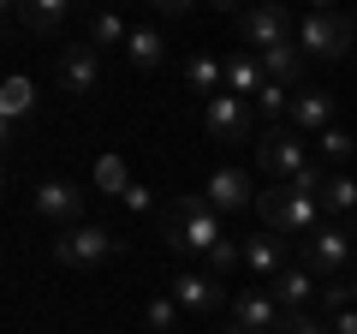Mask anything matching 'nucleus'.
Returning a JSON list of instances; mask_svg holds the SVG:
<instances>
[{"instance_id": "obj_5", "label": "nucleus", "mask_w": 357, "mask_h": 334, "mask_svg": "<svg viewBox=\"0 0 357 334\" xmlns=\"http://www.w3.org/2000/svg\"><path fill=\"white\" fill-rule=\"evenodd\" d=\"M114 251H119V239L107 227H96V221H77V227L54 233V263L60 269H102Z\"/></svg>"}, {"instance_id": "obj_11", "label": "nucleus", "mask_w": 357, "mask_h": 334, "mask_svg": "<svg viewBox=\"0 0 357 334\" xmlns=\"http://www.w3.org/2000/svg\"><path fill=\"white\" fill-rule=\"evenodd\" d=\"M30 203H36V215L54 221V227H77V215H84V185H72V180H42L36 191H30Z\"/></svg>"}, {"instance_id": "obj_21", "label": "nucleus", "mask_w": 357, "mask_h": 334, "mask_svg": "<svg viewBox=\"0 0 357 334\" xmlns=\"http://www.w3.org/2000/svg\"><path fill=\"white\" fill-rule=\"evenodd\" d=\"M304 60H310V54L298 48V42H286V48L262 54V72H268V84H286V90H298V84H304Z\"/></svg>"}, {"instance_id": "obj_1", "label": "nucleus", "mask_w": 357, "mask_h": 334, "mask_svg": "<svg viewBox=\"0 0 357 334\" xmlns=\"http://www.w3.org/2000/svg\"><path fill=\"white\" fill-rule=\"evenodd\" d=\"M161 239L167 251H215V245H227V227H220V209L208 203V197H178V203L161 209Z\"/></svg>"}, {"instance_id": "obj_24", "label": "nucleus", "mask_w": 357, "mask_h": 334, "mask_svg": "<svg viewBox=\"0 0 357 334\" xmlns=\"http://www.w3.org/2000/svg\"><path fill=\"white\" fill-rule=\"evenodd\" d=\"M316 203L328 209V215H351V209H357V180H351V173H328L321 191H316Z\"/></svg>"}, {"instance_id": "obj_33", "label": "nucleus", "mask_w": 357, "mask_h": 334, "mask_svg": "<svg viewBox=\"0 0 357 334\" xmlns=\"http://www.w3.org/2000/svg\"><path fill=\"white\" fill-rule=\"evenodd\" d=\"M149 203H155L149 185H131V191H126V209H149Z\"/></svg>"}, {"instance_id": "obj_13", "label": "nucleus", "mask_w": 357, "mask_h": 334, "mask_svg": "<svg viewBox=\"0 0 357 334\" xmlns=\"http://www.w3.org/2000/svg\"><path fill=\"white\" fill-rule=\"evenodd\" d=\"M244 269L256 275V281H280L286 269H292V263H286V239H274V233H250V239H244Z\"/></svg>"}, {"instance_id": "obj_14", "label": "nucleus", "mask_w": 357, "mask_h": 334, "mask_svg": "<svg viewBox=\"0 0 357 334\" xmlns=\"http://www.w3.org/2000/svg\"><path fill=\"white\" fill-rule=\"evenodd\" d=\"M286 310L274 293H238L232 298V328H268V334H280Z\"/></svg>"}, {"instance_id": "obj_35", "label": "nucleus", "mask_w": 357, "mask_h": 334, "mask_svg": "<svg viewBox=\"0 0 357 334\" xmlns=\"http://www.w3.org/2000/svg\"><path fill=\"white\" fill-rule=\"evenodd\" d=\"M232 334H268V328H232Z\"/></svg>"}, {"instance_id": "obj_34", "label": "nucleus", "mask_w": 357, "mask_h": 334, "mask_svg": "<svg viewBox=\"0 0 357 334\" xmlns=\"http://www.w3.org/2000/svg\"><path fill=\"white\" fill-rule=\"evenodd\" d=\"M351 310H357V275H351Z\"/></svg>"}, {"instance_id": "obj_3", "label": "nucleus", "mask_w": 357, "mask_h": 334, "mask_svg": "<svg viewBox=\"0 0 357 334\" xmlns=\"http://www.w3.org/2000/svg\"><path fill=\"white\" fill-rule=\"evenodd\" d=\"M256 167H262L274 185H292L298 173L310 167V150H304V131L286 119V126H268L262 143H256Z\"/></svg>"}, {"instance_id": "obj_20", "label": "nucleus", "mask_w": 357, "mask_h": 334, "mask_svg": "<svg viewBox=\"0 0 357 334\" xmlns=\"http://www.w3.org/2000/svg\"><path fill=\"white\" fill-rule=\"evenodd\" d=\"M316 275L304 269V263H292V269L280 275V281H274V298H280V310H304V305H316Z\"/></svg>"}, {"instance_id": "obj_30", "label": "nucleus", "mask_w": 357, "mask_h": 334, "mask_svg": "<svg viewBox=\"0 0 357 334\" xmlns=\"http://www.w3.org/2000/svg\"><path fill=\"white\" fill-rule=\"evenodd\" d=\"M238 263H244V245H215V251H208V275H220V281H227V275L232 269H238Z\"/></svg>"}, {"instance_id": "obj_26", "label": "nucleus", "mask_w": 357, "mask_h": 334, "mask_svg": "<svg viewBox=\"0 0 357 334\" xmlns=\"http://www.w3.org/2000/svg\"><path fill=\"white\" fill-rule=\"evenodd\" d=\"M178 328V298H149V310H143V334H173Z\"/></svg>"}, {"instance_id": "obj_12", "label": "nucleus", "mask_w": 357, "mask_h": 334, "mask_svg": "<svg viewBox=\"0 0 357 334\" xmlns=\"http://www.w3.org/2000/svg\"><path fill=\"white\" fill-rule=\"evenodd\" d=\"M203 197L215 209H227V215H238V209H256V185H250V173H244V167H215V173H208L203 180Z\"/></svg>"}, {"instance_id": "obj_36", "label": "nucleus", "mask_w": 357, "mask_h": 334, "mask_svg": "<svg viewBox=\"0 0 357 334\" xmlns=\"http://www.w3.org/2000/svg\"><path fill=\"white\" fill-rule=\"evenodd\" d=\"M351 30H357V13H351Z\"/></svg>"}, {"instance_id": "obj_23", "label": "nucleus", "mask_w": 357, "mask_h": 334, "mask_svg": "<svg viewBox=\"0 0 357 334\" xmlns=\"http://www.w3.org/2000/svg\"><path fill=\"white\" fill-rule=\"evenodd\" d=\"M30 108H36V84L30 78H6L0 84V114H6V126H24Z\"/></svg>"}, {"instance_id": "obj_9", "label": "nucleus", "mask_w": 357, "mask_h": 334, "mask_svg": "<svg viewBox=\"0 0 357 334\" xmlns=\"http://www.w3.org/2000/svg\"><path fill=\"white\" fill-rule=\"evenodd\" d=\"M173 298H178L185 317H215V310H227V281L220 275H203V269H178Z\"/></svg>"}, {"instance_id": "obj_27", "label": "nucleus", "mask_w": 357, "mask_h": 334, "mask_svg": "<svg viewBox=\"0 0 357 334\" xmlns=\"http://www.w3.org/2000/svg\"><path fill=\"white\" fill-rule=\"evenodd\" d=\"M321 161H328V167H340V161H357V138H351L345 126L321 131Z\"/></svg>"}, {"instance_id": "obj_4", "label": "nucleus", "mask_w": 357, "mask_h": 334, "mask_svg": "<svg viewBox=\"0 0 357 334\" xmlns=\"http://www.w3.org/2000/svg\"><path fill=\"white\" fill-rule=\"evenodd\" d=\"M351 18L333 13V6H316V13L298 18V48L310 54V60H345L351 54Z\"/></svg>"}, {"instance_id": "obj_2", "label": "nucleus", "mask_w": 357, "mask_h": 334, "mask_svg": "<svg viewBox=\"0 0 357 334\" xmlns=\"http://www.w3.org/2000/svg\"><path fill=\"white\" fill-rule=\"evenodd\" d=\"M256 215H262V233H274V239H310L321 227V203L292 185H268L256 197Z\"/></svg>"}, {"instance_id": "obj_28", "label": "nucleus", "mask_w": 357, "mask_h": 334, "mask_svg": "<svg viewBox=\"0 0 357 334\" xmlns=\"http://www.w3.org/2000/svg\"><path fill=\"white\" fill-rule=\"evenodd\" d=\"M316 305H321V317H340V310H351V275H345V281H321Z\"/></svg>"}, {"instance_id": "obj_7", "label": "nucleus", "mask_w": 357, "mask_h": 334, "mask_svg": "<svg viewBox=\"0 0 357 334\" xmlns=\"http://www.w3.org/2000/svg\"><path fill=\"white\" fill-rule=\"evenodd\" d=\"M238 36L250 42V54H274V48H286V42H298V18L286 13L280 0H268V6L238 13Z\"/></svg>"}, {"instance_id": "obj_18", "label": "nucleus", "mask_w": 357, "mask_h": 334, "mask_svg": "<svg viewBox=\"0 0 357 334\" xmlns=\"http://www.w3.org/2000/svg\"><path fill=\"white\" fill-rule=\"evenodd\" d=\"M292 126L298 131H333V96L328 90H298L292 96Z\"/></svg>"}, {"instance_id": "obj_32", "label": "nucleus", "mask_w": 357, "mask_h": 334, "mask_svg": "<svg viewBox=\"0 0 357 334\" xmlns=\"http://www.w3.org/2000/svg\"><path fill=\"white\" fill-rule=\"evenodd\" d=\"M155 13H161V18H185V13H191V0H155Z\"/></svg>"}, {"instance_id": "obj_16", "label": "nucleus", "mask_w": 357, "mask_h": 334, "mask_svg": "<svg viewBox=\"0 0 357 334\" xmlns=\"http://www.w3.org/2000/svg\"><path fill=\"white\" fill-rule=\"evenodd\" d=\"M185 90L203 96V102L227 96V60H215V54H191V60H185Z\"/></svg>"}, {"instance_id": "obj_15", "label": "nucleus", "mask_w": 357, "mask_h": 334, "mask_svg": "<svg viewBox=\"0 0 357 334\" xmlns=\"http://www.w3.org/2000/svg\"><path fill=\"white\" fill-rule=\"evenodd\" d=\"M13 24L30 30V36H60V30H66V6H60V0H18Z\"/></svg>"}, {"instance_id": "obj_31", "label": "nucleus", "mask_w": 357, "mask_h": 334, "mask_svg": "<svg viewBox=\"0 0 357 334\" xmlns=\"http://www.w3.org/2000/svg\"><path fill=\"white\" fill-rule=\"evenodd\" d=\"M333 334H357V310H340V317H328Z\"/></svg>"}, {"instance_id": "obj_22", "label": "nucleus", "mask_w": 357, "mask_h": 334, "mask_svg": "<svg viewBox=\"0 0 357 334\" xmlns=\"http://www.w3.org/2000/svg\"><path fill=\"white\" fill-rule=\"evenodd\" d=\"M89 48H96V54H107V48H119V54H126V42H131V24H126V18H119V13H89Z\"/></svg>"}, {"instance_id": "obj_17", "label": "nucleus", "mask_w": 357, "mask_h": 334, "mask_svg": "<svg viewBox=\"0 0 357 334\" xmlns=\"http://www.w3.org/2000/svg\"><path fill=\"white\" fill-rule=\"evenodd\" d=\"M262 90H268L262 54H232V60H227V96H238V102H256Z\"/></svg>"}, {"instance_id": "obj_6", "label": "nucleus", "mask_w": 357, "mask_h": 334, "mask_svg": "<svg viewBox=\"0 0 357 334\" xmlns=\"http://www.w3.org/2000/svg\"><path fill=\"white\" fill-rule=\"evenodd\" d=\"M351 257H357V239L340 227V221H321V227L304 239V269L321 275V281H345Z\"/></svg>"}, {"instance_id": "obj_25", "label": "nucleus", "mask_w": 357, "mask_h": 334, "mask_svg": "<svg viewBox=\"0 0 357 334\" xmlns=\"http://www.w3.org/2000/svg\"><path fill=\"white\" fill-rule=\"evenodd\" d=\"M131 167L119 161V155H102V161H96V191L102 197H114V203H126V191H131Z\"/></svg>"}, {"instance_id": "obj_29", "label": "nucleus", "mask_w": 357, "mask_h": 334, "mask_svg": "<svg viewBox=\"0 0 357 334\" xmlns=\"http://www.w3.org/2000/svg\"><path fill=\"white\" fill-rule=\"evenodd\" d=\"M280 334H333V328H328V317H321V310H286Z\"/></svg>"}, {"instance_id": "obj_19", "label": "nucleus", "mask_w": 357, "mask_h": 334, "mask_svg": "<svg viewBox=\"0 0 357 334\" xmlns=\"http://www.w3.org/2000/svg\"><path fill=\"white\" fill-rule=\"evenodd\" d=\"M126 60L137 66V72H155V66L167 60V36H161V24H131V42H126Z\"/></svg>"}, {"instance_id": "obj_10", "label": "nucleus", "mask_w": 357, "mask_h": 334, "mask_svg": "<svg viewBox=\"0 0 357 334\" xmlns=\"http://www.w3.org/2000/svg\"><path fill=\"white\" fill-rule=\"evenodd\" d=\"M250 102H238V96H215V102H203V131L215 143H250Z\"/></svg>"}, {"instance_id": "obj_8", "label": "nucleus", "mask_w": 357, "mask_h": 334, "mask_svg": "<svg viewBox=\"0 0 357 334\" xmlns=\"http://www.w3.org/2000/svg\"><path fill=\"white\" fill-rule=\"evenodd\" d=\"M54 84H60L66 96H96V90H102V54L89 48V42L60 48V60H54Z\"/></svg>"}]
</instances>
